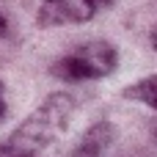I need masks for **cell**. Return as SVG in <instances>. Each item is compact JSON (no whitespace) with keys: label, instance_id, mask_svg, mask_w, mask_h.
I'll return each mask as SVG.
<instances>
[{"label":"cell","instance_id":"cell-1","mask_svg":"<svg viewBox=\"0 0 157 157\" xmlns=\"http://www.w3.org/2000/svg\"><path fill=\"white\" fill-rule=\"evenodd\" d=\"M75 99L63 91L50 94L6 141H0V157H44L69 130Z\"/></svg>","mask_w":157,"mask_h":157},{"label":"cell","instance_id":"cell-2","mask_svg":"<svg viewBox=\"0 0 157 157\" xmlns=\"http://www.w3.org/2000/svg\"><path fill=\"white\" fill-rule=\"evenodd\" d=\"M119 63V52L110 41H86L80 47H75L72 52H66L63 58H58L52 63V75L63 83H83V80H102L108 77Z\"/></svg>","mask_w":157,"mask_h":157},{"label":"cell","instance_id":"cell-3","mask_svg":"<svg viewBox=\"0 0 157 157\" xmlns=\"http://www.w3.org/2000/svg\"><path fill=\"white\" fill-rule=\"evenodd\" d=\"M97 14L91 0H41L36 11L39 28H61V25H83Z\"/></svg>","mask_w":157,"mask_h":157},{"label":"cell","instance_id":"cell-4","mask_svg":"<svg viewBox=\"0 0 157 157\" xmlns=\"http://www.w3.org/2000/svg\"><path fill=\"white\" fill-rule=\"evenodd\" d=\"M113 149H116V127L108 119H99L80 135L69 157H113Z\"/></svg>","mask_w":157,"mask_h":157},{"label":"cell","instance_id":"cell-5","mask_svg":"<svg viewBox=\"0 0 157 157\" xmlns=\"http://www.w3.org/2000/svg\"><path fill=\"white\" fill-rule=\"evenodd\" d=\"M124 99L141 102V105L157 110V75H146V77H141L138 83L127 86V88H124Z\"/></svg>","mask_w":157,"mask_h":157},{"label":"cell","instance_id":"cell-6","mask_svg":"<svg viewBox=\"0 0 157 157\" xmlns=\"http://www.w3.org/2000/svg\"><path fill=\"white\" fill-rule=\"evenodd\" d=\"M8 116V105H6V91H3V83H0V121Z\"/></svg>","mask_w":157,"mask_h":157},{"label":"cell","instance_id":"cell-7","mask_svg":"<svg viewBox=\"0 0 157 157\" xmlns=\"http://www.w3.org/2000/svg\"><path fill=\"white\" fill-rule=\"evenodd\" d=\"M91 3H94V8L99 11V8H108V6H113L116 0H91Z\"/></svg>","mask_w":157,"mask_h":157},{"label":"cell","instance_id":"cell-8","mask_svg":"<svg viewBox=\"0 0 157 157\" xmlns=\"http://www.w3.org/2000/svg\"><path fill=\"white\" fill-rule=\"evenodd\" d=\"M6 33H8V22H6V17L0 14V39H3Z\"/></svg>","mask_w":157,"mask_h":157},{"label":"cell","instance_id":"cell-9","mask_svg":"<svg viewBox=\"0 0 157 157\" xmlns=\"http://www.w3.org/2000/svg\"><path fill=\"white\" fill-rule=\"evenodd\" d=\"M152 47H155V52H157V28L152 30Z\"/></svg>","mask_w":157,"mask_h":157},{"label":"cell","instance_id":"cell-10","mask_svg":"<svg viewBox=\"0 0 157 157\" xmlns=\"http://www.w3.org/2000/svg\"><path fill=\"white\" fill-rule=\"evenodd\" d=\"M152 138H155V141H157V121H155V124H152Z\"/></svg>","mask_w":157,"mask_h":157}]
</instances>
